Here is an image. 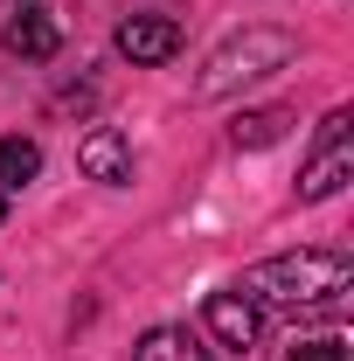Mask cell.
<instances>
[{
  "label": "cell",
  "mask_w": 354,
  "mask_h": 361,
  "mask_svg": "<svg viewBox=\"0 0 354 361\" xmlns=\"http://www.w3.org/2000/svg\"><path fill=\"white\" fill-rule=\"evenodd\" d=\"M236 292L257 306V313H285V319H319L341 313L354 292V264L341 250H278L264 264H250L236 278Z\"/></svg>",
  "instance_id": "cell-1"
},
{
  "label": "cell",
  "mask_w": 354,
  "mask_h": 361,
  "mask_svg": "<svg viewBox=\"0 0 354 361\" xmlns=\"http://www.w3.org/2000/svg\"><path fill=\"white\" fill-rule=\"evenodd\" d=\"M299 56V35L292 28H271V21H250V28H236V35H222L209 49V63H202V77H195V97H236L243 84H264L271 70H285Z\"/></svg>",
  "instance_id": "cell-2"
},
{
  "label": "cell",
  "mask_w": 354,
  "mask_h": 361,
  "mask_svg": "<svg viewBox=\"0 0 354 361\" xmlns=\"http://www.w3.org/2000/svg\"><path fill=\"white\" fill-rule=\"evenodd\" d=\"M348 180H354V111L334 104V111L319 118V139H312L306 167H299V202H326V195H341Z\"/></svg>",
  "instance_id": "cell-3"
},
{
  "label": "cell",
  "mask_w": 354,
  "mask_h": 361,
  "mask_svg": "<svg viewBox=\"0 0 354 361\" xmlns=\"http://www.w3.org/2000/svg\"><path fill=\"white\" fill-rule=\"evenodd\" d=\"M181 42H188L181 21H174V14H153V7H146V14H126V21L111 28V49H118L133 70H160V63H174Z\"/></svg>",
  "instance_id": "cell-4"
},
{
  "label": "cell",
  "mask_w": 354,
  "mask_h": 361,
  "mask_svg": "<svg viewBox=\"0 0 354 361\" xmlns=\"http://www.w3.org/2000/svg\"><path fill=\"white\" fill-rule=\"evenodd\" d=\"M0 49H7L14 63H49V56L63 49V21H56V7L21 0V7L7 14V28H0Z\"/></svg>",
  "instance_id": "cell-5"
},
{
  "label": "cell",
  "mask_w": 354,
  "mask_h": 361,
  "mask_svg": "<svg viewBox=\"0 0 354 361\" xmlns=\"http://www.w3.org/2000/svg\"><path fill=\"white\" fill-rule=\"evenodd\" d=\"M202 326H209V341H216V348H236V355L264 341V313H257V306H250L236 285H229V292H209V306H202Z\"/></svg>",
  "instance_id": "cell-6"
},
{
  "label": "cell",
  "mask_w": 354,
  "mask_h": 361,
  "mask_svg": "<svg viewBox=\"0 0 354 361\" xmlns=\"http://www.w3.org/2000/svg\"><path fill=\"white\" fill-rule=\"evenodd\" d=\"M77 167H84L97 188H133V146H126V133L90 126L84 146H77Z\"/></svg>",
  "instance_id": "cell-7"
},
{
  "label": "cell",
  "mask_w": 354,
  "mask_h": 361,
  "mask_svg": "<svg viewBox=\"0 0 354 361\" xmlns=\"http://www.w3.org/2000/svg\"><path fill=\"white\" fill-rule=\"evenodd\" d=\"M133 361H216V355H209L202 334H188V326H146Z\"/></svg>",
  "instance_id": "cell-8"
},
{
  "label": "cell",
  "mask_w": 354,
  "mask_h": 361,
  "mask_svg": "<svg viewBox=\"0 0 354 361\" xmlns=\"http://www.w3.org/2000/svg\"><path fill=\"white\" fill-rule=\"evenodd\" d=\"M35 174H42V146H35V139H21V133H7V139H0V195L28 188Z\"/></svg>",
  "instance_id": "cell-9"
},
{
  "label": "cell",
  "mask_w": 354,
  "mask_h": 361,
  "mask_svg": "<svg viewBox=\"0 0 354 361\" xmlns=\"http://www.w3.org/2000/svg\"><path fill=\"white\" fill-rule=\"evenodd\" d=\"M285 126H292L285 104H257V111H243V118L229 126V139H236V146H271V139H285Z\"/></svg>",
  "instance_id": "cell-10"
},
{
  "label": "cell",
  "mask_w": 354,
  "mask_h": 361,
  "mask_svg": "<svg viewBox=\"0 0 354 361\" xmlns=\"http://www.w3.org/2000/svg\"><path fill=\"white\" fill-rule=\"evenodd\" d=\"M271 361H354L348 334H299V341H285Z\"/></svg>",
  "instance_id": "cell-11"
},
{
  "label": "cell",
  "mask_w": 354,
  "mask_h": 361,
  "mask_svg": "<svg viewBox=\"0 0 354 361\" xmlns=\"http://www.w3.org/2000/svg\"><path fill=\"white\" fill-rule=\"evenodd\" d=\"M0 223H7V195H0Z\"/></svg>",
  "instance_id": "cell-12"
}]
</instances>
